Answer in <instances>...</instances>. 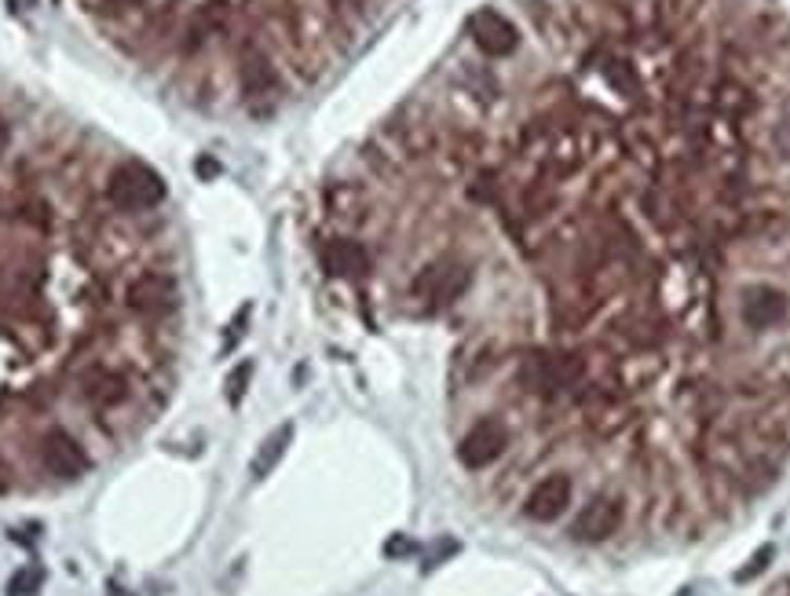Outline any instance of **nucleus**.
I'll return each instance as SVG.
<instances>
[{"instance_id":"16","label":"nucleus","mask_w":790,"mask_h":596,"mask_svg":"<svg viewBox=\"0 0 790 596\" xmlns=\"http://www.w3.org/2000/svg\"><path fill=\"white\" fill-rule=\"evenodd\" d=\"M41 579H45V574L37 571V568H26V571H18L15 579H12L8 593H12V596H34L37 589H41Z\"/></svg>"},{"instance_id":"8","label":"nucleus","mask_w":790,"mask_h":596,"mask_svg":"<svg viewBox=\"0 0 790 596\" xmlns=\"http://www.w3.org/2000/svg\"><path fill=\"white\" fill-rule=\"evenodd\" d=\"M41 461H45V469L59 480H81L88 472V454L81 450V443L63 429H52L45 436Z\"/></svg>"},{"instance_id":"7","label":"nucleus","mask_w":790,"mask_h":596,"mask_svg":"<svg viewBox=\"0 0 790 596\" xmlns=\"http://www.w3.org/2000/svg\"><path fill=\"white\" fill-rule=\"evenodd\" d=\"M468 34H473V40H476L479 52L491 55V59L513 55V52H516V45H519L516 26L509 23L505 15L491 12V8H484V12H476L473 18H468Z\"/></svg>"},{"instance_id":"14","label":"nucleus","mask_w":790,"mask_h":596,"mask_svg":"<svg viewBox=\"0 0 790 596\" xmlns=\"http://www.w3.org/2000/svg\"><path fill=\"white\" fill-rule=\"evenodd\" d=\"M88 399L96 402V407H117L125 396H128V388H125V381L117 377V373H96L92 381H88Z\"/></svg>"},{"instance_id":"19","label":"nucleus","mask_w":790,"mask_h":596,"mask_svg":"<svg viewBox=\"0 0 790 596\" xmlns=\"http://www.w3.org/2000/svg\"><path fill=\"white\" fill-rule=\"evenodd\" d=\"M246 322H249V305H246L242 311H238L235 322H231V337H227V351H231V348L238 345V340L246 337Z\"/></svg>"},{"instance_id":"21","label":"nucleus","mask_w":790,"mask_h":596,"mask_svg":"<svg viewBox=\"0 0 790 596\" xmlns=\"http://www.w3.org/2000/svg\"><path fill=\"white\" fill-rule=\"evenodd\" d=\"M399 552H414V545H410L406 538H396L392 545H388V557H399Z\"/></svg>"},{"instance_id":"10","label":"nucleus","mask_w":790,"mask_h":596,"mask_svg":"<svg viewBox=\"0 0 790 596\" xmlns=\"http://www.w3.org/2000/svg\"><path fill=\"white\" fill-rule=\"evenodd\" d=\"M318 260H323V271L334 278H363L369 271V252L352 238H329L318 249Z\"/></svg>"},{"instance_id":"23","label":"nucleus","mask_w":790,"mask_h":596,"mask_svg":"<svg viewBox=\"0 0 790 596\" xmlns=\"http://www.w3.org/2000/svg\"><path fill=\"white\" fill-rule=\"evenodd\" d=\"M12 4H26V8H34V0H12Z\"/></svg>"},{"instance_id":"13","label":"nucleus","mask_w":790,"mask_h":596,"mask_svg":"<svg viewBox=\"0 0 790 596\" xmlns=\"http://www.w3.org/2000/svg\"><path fill=\"white\" fill-rule=\"evenodd\" d=\"M242 88H246V96H267L275 88V66L267 63V55L253 45L242 52Z\"/></svg>"},{"instance_id":"1","label":"nucleus","mask_w":790,"mask_h":596,"mask_svg":"<svg viewBox=\"0 0 790 596\" xmlns=\"http://www.w3.org/2000/svg\"><path fill=\"white\" fill-rule=\"evenodd\" d=\"M516 381L538 399L582 396L589 381V362L578 351H531L519 359Z\"/></svg>"},{"instance_id":"3","label":"nucleus","mask_w":790,"mask_h":596,"mask_svg":"<svg viewBox=\"0 0 790 596\" xmlns=\"http://www.w3.org/2000/svg\"><path fill=\"white\" fill-rule=\"evenodd\" d=\"M790 319V297L779 286H768V282H754L739 293V322L754 333L776 330Z\"/></svg>"},{"instance_id":"9","label":"nucleus","mask_w":790,"mask_h":596,"mask_svg":"<svg viewBox=\"0 0 790 596\" xmlns=\"http://www.w3.org/2000/svg\"><path fill=\"white\" fill-rule=\"evenodd\" d=\"M572 480L564 476V472H553V476H546V480H538L531 494H527V501H524V512H527V520H535V523H553L560 520V512L572 505Z\"/></svg>"},{"instance_id":"11","label":"nucleus","mask_w":790,"mask_h":596,"mask_svg":"<svg viewBox=\"0 0 790 596\" xmlns=\"http://www.w3.org/2000/svg\"><path fill=\"white\" fill-rule=\"evenodd\" d=\"M176 297V286L168 275H139L133 286H128V308L139 311V315H158V311H165L173 305Z\"/></svg>"},{"instance_id":"22","label":"nucleus","mask_w":790,"mask_h":596,"mask_svg":"<svg viewBox=\"0 0 790 596\" xmlns=\"http://www.w3.org/2000/svg\"><path fill=\"white\" fill-rule=\"evenodd\" d=\"M110 4H114V8H133L136 0H110Z\"/></svg>"},{"instance_id":"18","label":"nucleus","mask_w":790,"mask_h":596,"mask_svg":"<svg viewBox=\"0 0 790 596\" xmlns=\"http://www.w3.org/2000/svg\"><path fill=\"white\" fill-rule=\"evenodd\" d=\"M773 147H776V154L779 158H787L790 161V117H783L779 125L773 128Z\"/></svg>"},{"instance_id":"15","label":"nucleus","mask_w":790,"mask_h":596,"mask_svg":"<svg viewBox=\"0 0 790 596\" xmlns=\"http://www.w3.org/2000/svg\"><path fill=\"white\" fill-rule=\"evenodd\" d=\"M249 381H253V362H249V359H246V362H238V367H235L231 373H227V399H231L235 407L246 399Z\"/></svg>"},{"instance_id":"5","label":"nucleus","mask_w":790,"mask_h":596,"mask_svg":"<svg viewBox=\"0 0 790 596\" xmlns=\"http://www.w3.org/2000/svg\"><path fill=\"white\" fill-rule=\"evenodd\" d=\"M505 447H509V429L498 418H484L465 432L462 443H457V461H462L465 469L479 472L502 458Z\"/></svg>"},{"instance_id":"4","label":"nucleus","mask_w":790,"mask_h":596,"mask_svg":"<svg viewBox=\"0 0 790 596\" xmlns=\"http://www.w3.org/2000/svg\"><path fill=\"white\" fill-rule=\"evenodd\" d=\"M468 289V268L457 260H436L414 278V297L428 308H447Z\"/></svg>"},{"instance_id":"12","label":"nucleus","mask_w":790,"mask_h":596,"mask_svg":"<svg viewBox=\"0 0 790 596\" xmlns=\"http://www.w3.org/2000/svg\"><path fill=\"white\" fill-rule=\"evenodd\" d=\"M289 443H293V424H278V429L272 432V436H267L264 443H260L256 447V458H253V464H249V469H253V476L256 480H264V476H272L275 472V464L286 458V450H289Z\"/></svg>"},{"instance_id":"2","label":"nucleus","mask_w":790,"mask_h":596,"mask_svg":"<svg viewBox=\"0 0 790 596\" xmlns=\"http://www.w3.org/2000/svg\"><path fill=\"white\" fill-rule=\"evenodd\" d=\"M165 195H168L165 179L150 165H143V161H125V165H117L106 179L110 206H117L122 212H147V209L162 206Z\"/></svg>"},{"instance_id":"17","label":"nucleus","mask_w":790,"mask_h":596,"mask_svg":"<svg viewBox=\"0 0 790 596\" xmlns=\"http://www.w3.org/2000/svg\"><path fill=\"white\" fill-rule=\"evenodd\" d=\"M776 557V549L773 545H765V549H757L754 557H750V563L743 571H736V582H750V579H757V574H762L765 568H768V560Z\"/></svg>"},{"instance_id":"6","label":"nucleus","mask_w":790,"mask_h":596,"mask_svg":"<svg viewBox=\"0 0 790 596\" xmlns=\"http://www.w3.org/2000/svg\"><path fill=\"white\" fill-rule=\"evenodd\" d=\"M618 523H623V498H615V494H597V498H589L586 509L575 517L572 538L589 542V545L607 542L618 531Z\"/></svg>"},{"instance_id":"20","label":"nucleus","mask_w":790,"mask_h":596,"mask_svg":"<svg viewBox=\"0 0 790 596\" xmlns=\"http://www.w3.org/2000/svg\"><path fill=\"white\" fill-rule=\"evenodd\" d=\"M8 147H12V125H8V121L0 117V154H4Z\"/></svg>"}]
</instances>
